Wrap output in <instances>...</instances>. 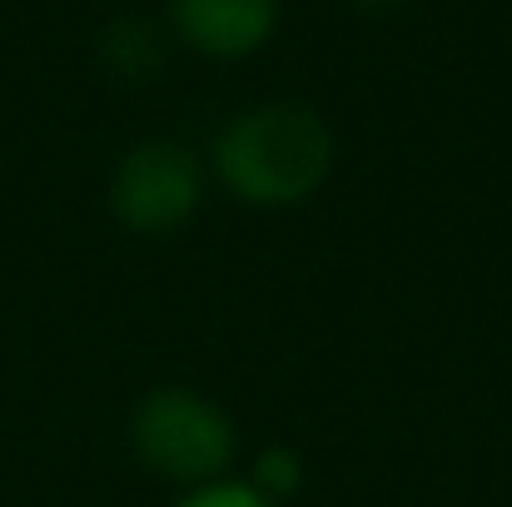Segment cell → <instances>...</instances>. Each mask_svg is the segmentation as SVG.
<instances>
[{
	"instance_id": "cell-1",
	"label": "cell",
	"mask_w": 512,
	"mask_h": 507,
	"mask_svg": "<svg viewBox=\"0 0 512 507\" xmlns=\"http://www.w3.org/2000/svg\"><path fill=\"white\" fill-rule=\"evenodd\" d=\"M204 165L209 184L224 189L239 209L289 214L324 194L339 165V140L314 105L264 100L214 130Z\"/></svg>"
},
{
	"instance_id": "cell-2",
	"label": "cell",
	"mask_w": 512,
	"mask_h": 507,
	"mask_svg": "<svg viewBox=\"0 0 512 507\" xmlns=\"http://www.w3.org/2000/svg\"><path fill=\"white\" fill-rule=\"evenodd\" d=\"M125 443H130L135 468L170 483L174 493L234 478V463H239L234 413L194 383L145 388L125 418Z\"/></svg>"
},
{
	"instance_id": "cell-3",
	"label": "cell",
	"mask_w": 512,
	"mask_h": 507,
	"mask_svg": "<svg viewBox=\"0 0 512 507\" xmlns=\"http://www.w3.org/2000/svg\"><path fill=\"white\" fill-rule=\"evenodd\" d=\"M209 165L204 150L174 140V135H150L135 140L105 184V204L110 219L135 234V239H174L179 229H189L209 199Z\"/></svg>"
},
{
	"instance_id": "cell-4",
	"label": "cell",
	"mask_w": 512,
	"mask_h": 507,
	"mask_svg": "<svg viewBox=\"0 0 512 507\" xmlns=\"http://www.w3.org/2000/svg\"><path fill=\"white\" fill-rule=\"evenodd\" d=\"M165 30L199 60H254L279 35V0H170Z\"/></svg>"
},
{
	"instance_id": "cell-5",
	"label": "cell",
	"mask_w": 512,
	"mask_h": 507,
	"mask_svg": "<svg viewBox=\"0 0 512 507\" xmlns=\"http://www.w3.org/2000/svg\"><path fill=\"white\" fill-rule=\"evenodd\" d=\"M95 55H100V65H105L115 80L145 85V80H155V75L165 70V60H170V30H160V25L145 20V15H120V20H110V25L100 30Z\"/></svg>"
},
{
	"instance_id": "cell-6",
	"label": "cell",
	"mask_w": 512,
	"mask_h": 507,
	"mask_svg": "<svg viewBox=\"0 0 512 507\" xmlns=\"http://www.w3.org/2000/svg\"><path fill=\"white\" fill-rule=\"evenodd\" d=\"M239 478H244L249 488H259L269 503L289 507L304 493V483H309V463H304V453H299L294 443H264Z\"/></svg>"
},
{
	"instance_id": "cell-7",
	"label": "cell",
	"mask_w": 512,
	"mask_h": 507,
	"mask_svg": "<svg viewBox=\"0 0 512 507\" xmlns=\"http://www.w3.org/2000/svg\"><path fill=\"white\" fill-rule=\"evenodd\" d=\"M170 507H279V503H269L259 488H249V483L234 473V478H219V483H204V488L174 493Z\"/></svg>"
},
{
	"instance_id": "cell-8",
	"label": "cell",
	"mask_w": 512,
	"mask_h": 507,
	"mask_svg": "<svg viewBox=\"0 0 512 507\" xmlns=\"http://www.w3.org/2000/svg\"><path fill=\"white\" fill-rule=\"evenodd\" d=\"M353 10H368V15H383V10H398V5H408V0H348Z\"/></svg>"
}]
</instances>
